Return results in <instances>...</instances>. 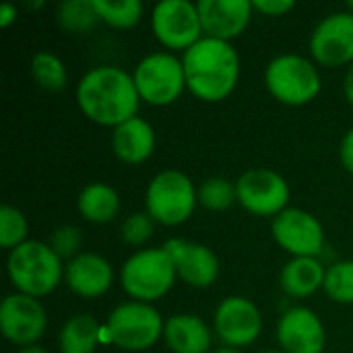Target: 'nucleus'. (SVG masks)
<instances>
[{
    "mask_svg": "<svg viewBox=\"0 0 353 353\" xmlns=\"http://www.w3.org/2000/svg\"><path fill=\"white\" fill-rule=\"evenodd\" d=\"M27 219L25 215L10 205L0 207V246L4 250H14L17 246L27 242Z\"/></svg>",
    "mask_w": 353,
    "mask_h": 353,
    "instance_id": "29",
    "label": "nucleus"
},
{
    "mask_svg": "<svg viewBox=\"0 0 353 353\" xmlns=\"http://www.w3.org/2000/svg\"><path fill=\"white\" fill-rule=\"evenodd\" d=\"M112 151L126 165H139L147 161L155 151L153 126L134 116L112 130Z\"/></svg>",
    "mask_w": 353,
    "mask_h": 353,
    "instance_id": "19",
    "label": "nucleus"
},
{
    "mask_svg": "<svg viewBox=\"0 0 353 353\" xmlns=\"http://www.w3.org/2000/svg\"><path fill=\"white\" fill-rule=\"evenodd\" d=\"M343 93H345L347 103L353 105V62L347 66V72L343 77Z\"/></svg>",
    "mask_w": 353,
    "mask_h": 353,
    "instance_id": "35",
    "label": "nucleus"
},
{
    "mask_svg": "<svg viewBox=\"0 0 353 353\" xmlns=\"http://www.w3.org/2000/svg\"><path fill=\"white\" fill-rule=\"evenodd\" d=\"M64 281L72 294L83 300H95L108 294L114 283V269L108 259L95 252H81L66 263Z\"/></svg>",
    "mask_w": 353,
    "mask_h": 353,
    "instance_id": "18",
    "label": "nucleus"
},
{
    "mask_svg": "<svg viewBox=\"0 0 353 353\" xmlns=\"http://www.w3.org/2000/svg\"><path fill=\"white\" fill-rule=\"evenodd\" d=\"M271 234L294 259H319L325 248V230L321 221L304 209L288 207L283 213L273 217Z\"/></svg>",
    "mask_w": 353,
    "mask_h": 353,
    "instance_id": "12",
    "label": "nucleus"
},
{
    "mask_svg": "<svg viewBox=\"0 0 353 353\" xmlns=\"http://www.w3.org/2000/svg\"><path fill=\"white\" fill-rule=\"evenodd\" d=\"M347 10H350V12H353V0L352 2H347Z\"/></svg>",
    "mask_w": 353,
    "mask_h": 353,
    "instance_id": "38",
    "label": "nucleus"
},
{
    "mask_svg": "<svg viewBox=\"0 0 353 353\" xmlns=\"http://www.w3.org/2000/svg\"><path fill=\"white\" fill-rule=\"evenodd\" d=\"M263 353H285V352H263Z\"/></svg>",
    "mask_w": 353,
    "mask_h": 353,
    "instance_id": "39",
    "label": "nucleus"
},
{
    "mask_svg": "<svg viewBox=\"0 0 353 353\" xmlns=\"http://www.w3.org/2000/svg\"><path fill=\"white\" fill-rule=\"evenodd\" d=\"M186 89L201 101L228 99L240 79V56L230 41L203 37L182 54Z\"/></svg>",
    "mask_w": 353,
    "mask_h": 353,
    "instance_id": "2",
    "label": "nucleus"
},
{
    "mask_svg": "<svg viewBox=\"0 0 353 353\" xmlns=\"http://www.w3.org/2000/svg\"><path fill=\"white\" fill-rule=\"evenodd\" d=\"M325 294L337 304H353V261H339L327 269Z\"/></svg>",
    "mask_w": 353,
    "mask_h": 353,
    "instance_id": "28",
    "label": "nucleus"
},
{
    "mask_svg": "<svg viewBox=\"0 0 353 353\" xmlns=\"http://www.w3.org/2000/svg\"><path fill=\"white\" fill-rule=\"evenodd\" d=\"M236 201H238L236 182H230L223 176L207 178L199 186V205L205 207L207 211H213V213L228 211Z\"/></svg>",
    "mask_w": 353,
    "mask_h": 353,
    "instance_id": "27",
    "label": "nucleus"
},
{
    "mask_svg": "<svg viewBox=\"0 0 353 353\" xmlns=\"http://www.w3.org/2000/svg\"><path fill=\"white\" fill-rule=\"evenodd\" d=\"M205 37L230 41L244 33L252 19V0H199L196 2Z\"/></svg>",
    "mask_w": 353,
    "mask_h": 353,
    "instance_id": "17",
    "label": "nucleus"
},
{
    "mask_svg": "<svg viewBox=\"0 0 353 353\" xmlns=\"http://www.w3.org/2000/svg\"><path fill=\"white\" fill-rule=\"evenodd\" d=\"M52 250L64 261H72L81 254L83 248V232L77 225H60L52 232V238L48 242Z\"/></svg>",
    "mask_w": 353,
    "mask_h": 353,
    "instance_id": "31",
    "label": "nucleus"
},
{
    "mask_svg": "<svg viewBox=\"0 0 353 353\" xmlns=\"http://www.w3.org/2000/svg\"><path fill=\"white\" fill-rule=\"evenodd\" d=\"M64 269L62 259L52 250V246L39 240H27L10 250L6 259V273L17 294L37 300L50 296L60 285Z\"/></svg>",
    "mask_w": 353,
    "mask_h": 353,
    "instance_id": "3",
    "label": "nucleus"
},
{
    "mask_svg": "<svg viewBox=\"0 0 353 353\" xmlns=\"http://www.w3.org/2000/svg\"><path fill=\"white\" fill-rule=\"evenodd\" d=\"M77 211L89 223H110L120 211V194L105 182H91L79 192Z\"/></svg>",
    "mask_w": 353,
    "mask_h": 353,
    "instance_id": "22",
    "label": "nucleus"
},
{
    "mask_svg": "<svg viewBox=\"0 0 353 353\" xmlns=\"http://www.w3.org/2000/svg\"><path fill=\"white\" fill-rule=\"evenodd\" d=\"M165 321L145 302H124L116 306L103 327L105 341L122 352H147L163 337Z\"/></svg>",
    "mask_w": 353,
    "mask_h": 353,
    "instance_id": "5",
    "label": "nucleus"
},
{
    "mask_svg": "<svg viewBox=\"0 0 353 353\" xmlns=\"http://www.w3.org/2000/svg\"><path fill=\"white\" fill-rule=\"evenodd\" d=\"M213 331L225 347H248L263 333V314L248 298L230 296L215 308Z\"/></svg>",
    "mask_w": 353,
    "mask_h": 353,
    "instance_id": "11",
    "label": "nucleus"
},
{
    "mask_svg": "<svg viewBox=\"0 0 353 353\" xmlns=\"http://www.w3.org/2000/svg\"><path fill=\"white\" fill-rule=\"evenodd\" d=\"M163 248L172 256L176 275L182 283L205 290L217 281L219 259L209 246L182 238H172L163 244Z\"/></svg>",
    "mask_w": 353,
    "mask_h": 353,
    "instance_id": "15",
    "label": "nucleus"
},
{
    "mask_svg": "<svg viewBox=\"0 0 353 353\" xmlns=\"http://www.w3.org/2000/svg\"><path fill=\"white\" fill-rule=\"evenodd\" d=\"M310 54L327 68L350 66L353 62V12L341 10L325 17L310 35Z\"/></svg>",
    "mask_w": 353,
    "mask_h": 353,
    "instance_id": "14",
    "label": "nucleus"
},
{
    "mask_svg": "<svg viewBox=\"0 0 353 353\" xmlns=\"http://www.w3.org/2000/svg\"><path fill=\"white\" fill-rule=\"evenodd\" d=\"M339 159H341V165L353 174V128H350L343 139H341V147H339Z\"/></svg>",
    "mask_w": 353,
    "mask_h": 353,
    "instance_id": "33",
    "label": "nucleus"
},
{
    "mask_svg": "<svg viewBox=\"0 0 353 353\" xmlns=\"http://www.w3.org/2000/svg\"><path fill=\"white\" fill-rule=\"evenodd\" d=\"M101 335L103 327L91 314H74L58 335L60 353H95Z\"/></svg>",
    "mask_w": 353,
    "mask_h": 353,
    "instance_id": "23",
    "label": "nucleus"
},
{
    "mask_svg": "<svg viewBox=\"0 0 353 353\" xmlns=\"http://www.w3.org/2000/svg\"><path fill=\"white\" fill-rule=\"evenodd\" d=\"M99 21L114 29H130L137 27L143 19V2L141 0H93Z\"/></svg>",
    "mask_w": 353,
    "mask_h": 353,
    "instance_id": "25",
    "label": "nucleus"
},
{
    "mask_svg": "<svg viewBox=\"0 0 353 353\" xmlns=\"http://www.w3.org/2000/svg\"><path fill=\"white\" fill-rule=\"evenodd\" d=\"M163 341L172 353H209L213 331L196 314H174L165 321Z\"/></svg>",
    "mask_w": 353,
    "mask_h": 353,
    "instance_id": "20",
    "label": "nucleus"
},
{
    "mask_svg": "<svg viewBox=\"0 0 353 353\" xmlns=\"http://www.w3.org/2000/svg\"><path fill=\"white\" fill-rule=\"evenodd\" d=\"M176 267L165 248H143L128 256L120 269L122 290L134 300L153 304L176 283Z\"/></svg>",
    "mask_w": 353,
    "mask_h": 353,
    "instance_id": "4",
    "label": "nucleus"
},
{
    "mask_svg": "<svg viewBox=\"0 0 353 353\" xmlns=\"http://www.w3.org/2000/svg\"><path fill=\"white\" fill-rule=\"evenodd\" d=\"M31 77L35 79V83L46 89V91H62L66 87V79H68V72H66V66L64 62L52 54V52H37L33 58H31Z\"/></svg>",
    "mask_w": 353,
    "mask_h": 353,
    "instance_id": "26",
    "label": "nucleus"
},
{
    "mask_svg": "<svg viewBox=\"0 0 353 353\" xmlns=\"http://www.w3.org/2000/svg\"><path fill=\"white\" fill-rule=\"evenodd\" d=\"M48 329L46 308L37 298L10 294L0 304V331L6 341L19 347L35 345Z\"/></svg>",
    "mask_w": 353,
    "mask_h": 353,
    "instance_id": "13",
    "label": "nucleus"
},
{
    "mask_svg": "<svg viewBox=\"0 0 353 353\" xmlns=\"http://www.w3.org/2000/svg\"><path fill=\"white\" fill-rule=\"evenodd\" d=\"M58 27L70 35H85L95 29L99 14L93 0H64L56 12Z\"/></svg>",
    "mask_w": 353,
    "mask_h": 353,
    "instance_id": "24",
    "label": "nucleus"
},
{
    "mask_svg": "<svg viewBox=\"0 0 353 353\" xmlns=\"http://www.w3.org/2000/svg\"><path fill=\"white\" fill-rule=\"evenodd\" d=\"M269 93L285 105H306L321 93V74L312 60L298 54L275 56L265 68Z\"/></svg>",
    "mask_w": 353,
    "mask_h": 353,
    "instance_id": "7",
    "label": "nucleus"
},
{
    "mask_svg": "<svg viewBox=\"0 0 353 353\" xmlns=\"http://www.w3.org/2000/svg\"><path fill=\"white\" fill-rule=\"evenodd\" d=\"M151 29L168 50H190L205 37L199 8L190 0H161L153 6Z\"/></svg>",
    "mask_w": 353,
    "mask_h": 353,
    "instance_id": "9",
    "label": "nucleus"
},
{
    "mask_svg": "<svg viewBox=\"0 0 353 353\" xmlns=\"http://www.w3.org/2000/svg\"><path fill=\"white\" fill-rule=\"evenodd\" d=\"M74 97L83 116L110 128L134 118L141 105L132 74L110 64L85 72L77 85Z\"/></svg>",
    "mask_w": 353,
    "mask_h": 353,
    "instance_id": "1",
    "label": "nucleus"
},
{
    "mask_svg": "<svg viewBox=\"0 0 353 353\" xmlns=\"http://www.w3.org/2000/svg\"><path fill=\"white\" fill-rule=\"evenodd\" d=\"M155 232V221L151 219V215L147 211H139L128 215L122 225H120V238L126 246L132 248H141L145 246Z\"/></svg>",
    "mask_w": 353,
    "mask_h": 353,
    "instance_id": "30",
    "label": "nucleus"
},
{
    "mask_svg": "<svg viewBox=\"0 0 353 353\" xmlns=\"http://www.w3.org/2000/svg\"><path fill=\"white\" fill-rule=\"evenodd\" d=\"M294 6L292 0H252V8L267 17H283L294 10Z\"/></svg>",
    "mask_w": 353,
    "mask_h": 353,
    "instance_id": "32",
    "label": "nucleus"
},
{
    "mask_svg": "<svg viewBox=\"0 0 353 353\" xmlns=\"http://www.w3.org/2000/svg\"><path fill=\"white\" fill-rule=\"evenodd\" d=\"M327 269L319 259H292L279 273L281 290L292 298H310L325 285Z\"/></svg>",
    "mask_w": 353,
    "mask_h": 353,
    "instance_id": "21",
    "label": "nucleus"
},
{
    "mask_svg": "<svg viewBox=\"0 0 353 353\" xmlns=\"http://www.w3.org/2000/svg\"><path fill=\"white\" fill-rule=\"evenodd\" d=\"M199 205L194 182L180 170H163L147 186L145 207L155 223L176 228L190 219Z\"/></svg>",
    "mask_w": 353,
    "mask_h": 353,
    "instance_id": "6",
    "label": "nucleus"
},
{
    "mask_svg": "<svg viewBox=\"0 0 353 353\" xmlns=\"http://www.w3.org/2000/svg\"><path fill=\"white\" fill-rule=\"evenodd\" d=\"M141 101L161 108L170 105L186 89L182 60L170 52H153L145 56L132 72Z\"/></svg>",
    "mask_w": 353,
    "mask_h": 353,
    "instance_id": "8",
    "label": "nucleus"
},
{
    "mask_svg": "<svg viewBox=\"0 0 353 353\" xmlns=\"http://www.w3.org/2000/svg\"><path fill=\"white\" fill-rule=\"evenodd\" d=\"M277 341L285 353H323L327 331L314 310L294 306L285 310L277 323Z\"/></svg>",
    "mask_w": 353,
    "mask_h": 353,
    "instance_id": "16",
    "label": "nucleus"
},
{
    "mask_svg": "<svg viewBox=\"0 0 353 353\" xmlns=\"http://www.w3.org/2000/svg\"><path fill=\"white\" fill-rule=\"evenodd\" d=\"M238 203L256 217H277L288 209L290 186L285 178L267 168L244 172L236 180Z\"/></svg>",
    "mask_w": 353,
    "mask_h": 353,
    "instance_id": "10",
    "label": "nucleus"
},
{
    "mask_svg": "<svg viewBox=\"0 0 353 353\" xmlns=\"http://www.w3.org/2000/svg\"><path fill=\"white\" fill-rule=\"evenodd\" d=\"M215 353H242L240 350H234V347H221V350H217Z\"/></svg>",
    "mask_w": 353,
    "mask_h": 353,
    "instance_id": "37",
    "label": "nucleus"
},
{
    "mask_svg": "<svg viewBox=\"0 0 353 353\" xmlns=\"http://www.w3.org/2000/svg\"><path fill=\"white\" fill-rule=\"evenodd\" d=\"M17 17H19V10L14 4H10V2L0 4V27H4V29L10 27L12 23H17Z\"/></svg>",
    "mask_w": 353,
    "mask_h": 353,
    "instance_id": "34",
    "label": "nucleus"
},
{
    "mask_svg": "<svg viewBox=\"0 0 353 353\" xmlns=\"http://www.w3.org/2000/svg\"><path fill=\"white\" fill-rule=\"evenodd\" d=\"M17 353H50V352H48L46 347H41V345H37V343H35V345H29V347H21Z\"/></svg>",
    "mask_w": 353,
    "mask_h": 353,
    "instance_id": "36",
    "label": "nucleus"
}]
</instances>
